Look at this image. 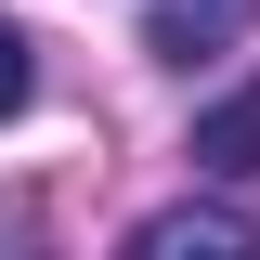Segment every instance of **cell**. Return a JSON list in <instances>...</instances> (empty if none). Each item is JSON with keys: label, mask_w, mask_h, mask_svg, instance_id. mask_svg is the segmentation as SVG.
Instances as JSON below:
<instances>
[{"label": "cell", "mask_w": 260, "mask_h": 260, "mask_svg": "<svg viewBox=\"0 0 260 260\" xmlns=\"http://www.w3.org/2000/svg\"><path fill=\"white\" fill-rule=\"evenodd\" d=\"M26 91H39V52H26V26L0 13V117H26Z\"/></svg>", "instance_id": "4"}, {"label": "cell", "mask_w": 260, "mask_h": 260, "mask_svg": "<svg viewBox=\"0 0 260 260\" xmlns=\"http://www.w3.org/2000/svg\"><path fill=\"white\" fill-rule=\"evenodd\" d=\"M130 247H143V260H247L260 221L234 208V195H169V208H143V221H130Z\"/></svg>", "instance_id": "1"}, {"label": "cell", "mask_w": 260, "mask_h": 260, "mask_svg": "<svg viewBox=\"0 0 260 260\" xmlns=\"http://www.w3.org/2000/svg\"><path fill=\"white\" fill-rule=\"evenodd\" d=\"M247 26H260V0H143V52H156V65H208V52H234Z\"/></svg>", "instance_id": "2"}, {"label": "cell", "mask_w": 260, "mask_h": 260, "mask_svg": "<svg viewBox=\"0 0 260 260\" xmlns=\"http://www.w3.org/2000/svg\"><path fill=\"white\" fill-rule=\"evenodd\" d=\"M208 182H260V78L247 91H221V104H195V143H182Z\"/></svg>", "instance_id": "3"}]
</instances>
